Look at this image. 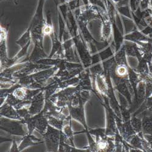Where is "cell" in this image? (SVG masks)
I'll use <instances>...</instances> for the list:
<instances>
[{"label":"cell","instance_id":"cell-2","mask_svg":"<svg viewBox=\"0 0 152 152\" xmlns=\"http://www.w3.org/2000/svg\"><path fill=\"white\" fill-rule=\"evenodd\" d=\"M23 124H26L23 120L14 121L4 118H1V129L11 134L23 137L26 136L23 128Z\"/></svg>","mask_w":152,"mask_h":152},{"label":"cell","instance_id":"cell-1","mask_svg":"<svg viewBox=\"0 0 152 152\" xmlns=\"http://www.w3.org/2000/svg\"><path fill=\"white\" fill-rule=\"evenodd\" d=\"M60 133L61 130L49 124L48 125L47 130L43 136L49 151H57L58 150Z\"/></svg>","mask_w":152,"mask_h":152},{"label":"cell","instance_id":"cell-10","mask_svg":"<svg viewBox=\"0 0 152 152\" xmlns=\"http://www.w3.org/2000/svg\"><path fill=\"white\" fill-rule=\"evenodd\" d=\"M47 119L49 125L61 131L62 130L63 127V121H64V120L53 116H50Z\"/></svg>","mask_w":152,"mask_h":152},{"label":"cell","instance_id":"cell-11","mask_svg":"<svg viewBox=\"0 0 152 152\" xmlns=\"http://www.w3.org/2000/svg\"><path fill=\"white\" fill-rule=\"evenodd\" d=\"M144 137L152 150V134H144Z\"/></svg>","mask_w":152,"mask_h":152},{"label":"cell","instance_id":"cell-5","mask_svg":"<svg viewBox=\"0 0 152 152\" xmlns=\"http://www.w3.org/2000/svg\"><path fill=\"white\" fill-rule=\"evenodd\" d=\"M95 83L97 92L104 97H108V85L105 75L102 73L96 75Z\"/></svg>","mask_w":152,"mask_h":152},{"label":"cell","instance_id":"cell-7","mask_svg":"<svg viewBox=\"0 0 152 152\" xmlns=\"http://www.w3.org/2000/svg\"><path fill=\"white\" fill-rule=\"evenodd\" d=\"M1 116L13 119L23 120L18 113L17 110H15V108L13 106L7 103L1 107Z\"/></svg>","mask_w":152,"mask_h":152},{"label":"cell","instance_id":"cell-12","mask_svg":"<svg viewBox=\"0 0 152 152\" xmlns=\"http://www.w3.org/2000/svg\"><path fill=\"white\" fill-rule=\"evenodd\" d=\"M12 142V146L10 148V151H20L19 147H17V145L15 142V138H14Z\"/></svg>","mask_w":152,"mask_h":152},{"label":"cell","instance_id":"cell-8","mask_svg":"<svg viewBox=\"0 0 152 152\" xmlns=\"http://www.w3.org/2000/svg\"><path fill=\"white\" fill-rule=\"evenodd\" d=\"M43 143V141H42L41 139H38L34 136H32L31 134H28L23 137L22 139V142L20 144L19 147V150L22 151L25 148L27 147L31 146L33 145H38L40 144Z\"/></svg>","mask_w":152,"mask_h":152},{"label":"cell","instance_id":"cell-6","mask_svg":"<svg viewBox=\"0 0 152 152\" xmlns=\"http://www.w3.org/2000/svg\"><path fill=\"white\" fill-rule=\"evenodd\" d=\"M142 113V133L144 134H152V112L145 110Z\"/></svg>","mask_w":152,"mask_h":152},{"label":"cell","instance_id":"cell-3","mask_svg":"<svg viewBox=\"0 0 152 152\" xmlns=\"http://www.w3.org/2000/svg\"><path fill=\"white\" fill-rule=\"evenodd\" d=\"M45 96L43 90L37 94L32 99L31 106L28 108L29 113L31 116H34L40 113L42 111L44 102L45 100Z\"/></svg>","mask_w":152,"mask_h":152},{"label":"cell","instance_id":"cell-4","mask_svg":"<svg viewBox=\"0 0 152 152\" xmlns=\"http://www.w3.org/2000/svg\"><path fill=\"white\" fill-rule=\"evenodd\" d=\"M69 111V116L74 118V119L77 120L81 122L86 130H88V129L86 126L85 119V113H84V108L83 105H78L76 107H72L71 105H68Z\"/></svg>","mask_w":152,"mask_h":152},{"label":"cell","instance_id":"cell-9","mask_svg":"<svg viewBox=\"0 0 152 152\" xmlns=\"http://www.w3.org/2000/svg\"><path fill=\"white\" fill-rule=\"evenodd\" d=\"M131 124L133 130L139 136H143L144 134L142 133V120L136 118V116L133 115L132 119H130Z\"/></svg>","mask_w":152,"mask_h":152}]
</instances>
